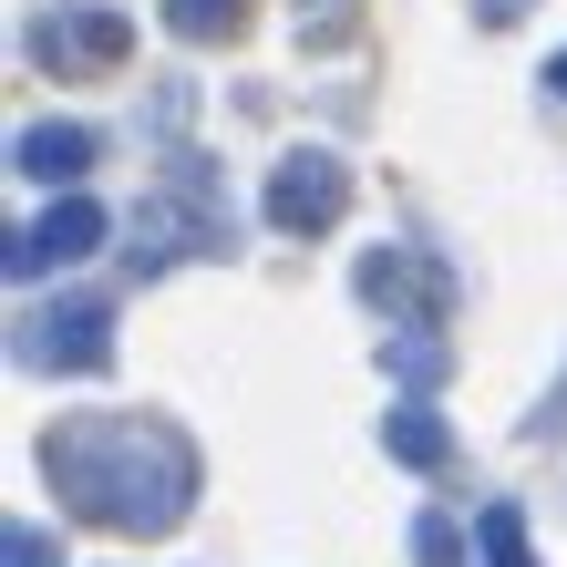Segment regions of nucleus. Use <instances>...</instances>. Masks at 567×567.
<instances>
[{
    "mask_svg": "<svg viewBox=\"0 0 567 567\" xmlns=\"http://www.w3.org/2000/svg\"><path fill=\"white\" fill-rule=\"evenodd\" d=\"M382 372H403L413 392H433V382L454 372V351L433 341V330H392V341H382Z\"/></svg>",
    "mask_w": 567,
    "mask_h": 567,
    "instance_id": "obj_11",
    "label": "nucleus"
},
{
    "mask_svg": "<svg viewBox=\"0 0 567 567\" xmlns=\"http://www.w3.org/2000/svg\"><path fill=\"white\" fill-rule=\"evenodd\" d=\"M104 238H114V217L93 207V196H52L42 217H21V227H11V248H0V269H11V279L31 289V279H52V269H83V258L104 248Z\"/></svg>",
    "mask_w": 567,
    "mask_h": 567,
    "instance_id": "obj_7",
    "label": "nucleus"
},
{
    "mask_svg": "<svg viewBox=\"0 0 567 567\" xmlns=\"http://www.w3.org/2000/svg\"><path fill=\"white\" fill-rule=\"evenodd\" d=\"M124 238H135V248H124V269H135V279H165L176 258H238V217H227L207 155H176L165 196H145Z\"/></svg>",
    "mask_w": 567,
    "mask_h": 567,
    "instance_id": "obj_2",
    "label": "nucleus"
},
{
    "mask_svg": "<svg viewBox=\"0 0 567 567\" xmlns=\"http://www.w3.org/2000/svg\"><path fill=\"white\" fill-rule=\"evenodd\" d=\"M42 475L62 495L73 526H104V537H176L196 516V444L186 423L165 413H62L42 433Z\"/></svg>",
    "mask_w": 567,
    "mask_h": 567,
    "instance_id": "obj_1",
    "label": "nucleus"
},
{
    "mask_svg": "<svg viewBox=\"0 0 567 567\" xmlns=\"http://www.w3.org/2000/svg\"><path fill=\"white\" fill-rule=\"evenodd\" d=\"M382 454H392V464H413V475H444V464H454V423L433 413L423 392H403V403L382 413Z\"/></svg>",
    "mask_w": 567,
    "mask_h": 567,
    "instance_id": "obj_9",
    "label": "nucleus"
},
{
    "mask_svg": "<svg viewBox=\"0 0 567 567\" xmlns=\"http://www.w3.org/2000/svg\"><path fill=\"white\" fill-rule=\"evenodd\" d=\"M21 52L42 62V73L83 83V73H114V62L135 52V21H124V11H104V0H83V11H42V21L21 31Z\"/></svg>",
    "mask_w": 567,
    "mask_h": 567,
    "instance_id": "obj_6",
    "label": "nucleus"
},
{
    "mask_svg": "<svg viewBox=\"0 0 567 567\" xmlns=\"http://www.w3.org/2000/svg\"><path fill=\"white\" fill-rule=\"evenodd\" d=\"M475 547H485V567H537V557H526V516L516 506H485L475 516Z\"/></svg>",
    "mask_w": 567,
    "mask_h": 567,
    "instance_id": "obj_13",
    "label": "nucleus"
},
{
    "mask_svg": "<svg viewBox=\"0 0 567 567\" xmlns=\"http://www.w3.org/2000/svg\"><path fill=\"white\" fill-rule=\"evenodd\" d=\"M537 83H547V104H567V52L547 62V73H537Z\"/></svg>",
    "mask_w": 567,
    "mask_h": 567,
    "instance_id": "obj_17",
    "label": "nucleus"
},
{
    "mask_svg": "<svg viewBox=\"0 0 567 567\" xmlns=\"http://www.w3.org/2000/svg\"><path fill=\"white\" fill-rule=\"evenodd\" d=\"M248 11H258V0H155V21L176 31V42H196V52H207V42H238Z\"/></svg>",
    "mask_w": 567,
    "mask_h": 567,
    "instance_id": "obj_10",
    "label": "nucleus"
},
{
    "mask_svg": "<svg viewBox=\"0 0 567 567\" xmlns=\"http://www.w3.org/2000/svg\"><path fill=\"white\" fill-rule=\"evenodd\" d=\"M93 155H104V135H93V124H73V114H42V124H21V135H11V176L52 186V196H83Z\"/></svg>",
    "mask_w": 567,
    "mask_h": 567,
    "instance_id": "obj_8",
    "label": "nucleus"
},
{
    "mask_svg": "<svg viewBox=\"0 0 567 567\" xmlns=\"http://www.w3.org/2000/svg\"><path fill=\"white\" fill-rule=\"evenodd\" d=\"M11 361L21 372H73V382L114 372V299L62 289V299H42V310H21L11 320Z\"/></svg>",
    "mask_w": 567,
    "mask_h": 567,
    "instance_id": "obj_3",
    "label": "nucleus"
},
{
    "mask_svg": "<svg viewBox=\"0 0 567 567\" xmlns=\"http://www.w3.org/2000/svg\"><path fill=\"white\" fill-rule=\"evenodd\" d=\"M0 567H62V537H52V526H31V516H11V537H0Z\"/></svg>",
    "mask_w": 567,
    "mask_h": 567,
    "instance_id": "obj_15",
    "label": "nucleus"
},
{
    "mask_svg": "<svg viewBox=\"0 0 567 567\" xmlns=\"http://www.w3.org/2000/svg\"><path fill=\"white\" fill-rule=\"evenodd\" d=\"M361 42V0H299V52H351Z\"/></svg>",
    "mask_w": 567,
    "mask_h": 567,
    "instance_id": "obj_12",
    "label": "nucleus"
},
{
    "mask_svg": "<svg viewBox=\"0 0 567 567\" xmlns=\"http://www.w3.org/2000/svg\"><path fill=\"white\" fill-rule=\"evenodd\" d=\"M413 567H464V526H454L444 506L413 516Z\"/></svg>",
    "mask_w": 567,
    "mask_h": 567,
    "instance_id": "obj_14",
    "label": "nucleus"
},
{
    "mask_svg": "<svg viewBox=\"0 0 567 567\" xmlns=\"http://www.w3.org/2000/svg\"><path fill=\"white\" fill-rule=\"evenodd\" d=\"M351 289L372 299V310H392V330H444L454 320V269L433 248H361V269H351Z\"/></svg>",
    "mask_w": 567,
    "mask_h": 567,
    "instance_id": "obj_4",
    "label": "nucleus"
},
{
    "mask_svg": "<svg viewBox=\"0 0 567 567\" xmlns=\"http://www.w3.org/2000/svg\"><path fill=\"white\" fill-rule=\"evenodd\" d=\"M341 207H351V165L330 145H289L269 165V186H258V217L279 238H320V227H341Z\"/></svg>",
    "mask_w": 567,
    "mask_h": 567,
    "instance_id": "obj_5",
    "label": "nucleus"
},
{
    "mask_svg": "<svg viewBox=\"0 0 567 567\" xmlns=\"http://www.w3.org/2000/svg\"><path fill=\"white\" fill-rule=\"evenodd\" d=\"M526 11H537V0H475V21H485V31H516Z\"/></svg>",
    "mask_w": 567,
    "mask_h": 567,
    "instance_id": "obj_16",
    "label": "nucleus"
}]
</instances>
